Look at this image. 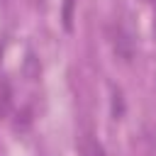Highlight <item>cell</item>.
I'll use <instances>...</instances> for the list:
<instances>
[{
	"mask_svg": "<svg viewBox=\"0 0 156 156\" xmlns=\"http://www.w3.org/2000/svg\"><path fill=\"white\" fill-rule=\"evenodd\" d=\"M112 46H115V51H117V56L122 58V61H132V54H134V46H132V39H129V34L124 32V27H115V32H112Z\"/></svg>",
	"mask_w": 156,
	"mask_h": 156,
	"instance_id": "cell-1",
	"label": "cell"
},
{
	"mask_svg": "<svg viewBox=\"0 0 156 156\" xmlns=\"http://www.w3.org/2000/svg\"><path fill=\"white\" fill-rule=\"evenodd\" d=\"M122 115H124V100H122V93L115 90V95H112V117L119 119Z\"/></svg>",
	"mask_w": 156,
	"mask_h": 156,
	"instance_id": "cell-2",
	"label": "cell"
},
{
	"mask_svg": "<svg viewBox=\"0 0 156 156\" xmlns=\"http://www.w3.org/2000/svg\"><path fill=\"white\" fill-rule=\"evenodd\" d=\"M85 156H105V151H102L100 141H95V139H88V141H85Z\"/></svg>",
	"mask_w": 156,
	"mask_h": 156,
	"instance_id": "cell-4",
	"label": "cell"
},
{
	"mask_svg": "<svg viewBox=\"0 0 156 156\" xmlns=\"http://www.w3.org/2000/svg\"><path fill=\"white\" fill-rule=\"evenodd\" d=\"M73 5L76 0H63V27L66 29L73 27Z\"/></svg>",
	"mask_w": 156,
	"mask_h": 156,
	"instance_id": "cell-3",
	"label": "cell"
},
{
	"mask_svg": "<svg viewBox=\"0 0 156 156\" xmlns=\"http://www.w3.org/2000/svg\"><path fill=\"white\" fill-rule=\"evenodd\" d=\"M154 32H156V24H154Z\"/></svg>",
	"mask_w": 156,
	"mask_h": 156,
	"instance_id": "cell-5",
	"label": "cell"
}]
</instances>
